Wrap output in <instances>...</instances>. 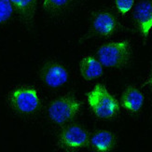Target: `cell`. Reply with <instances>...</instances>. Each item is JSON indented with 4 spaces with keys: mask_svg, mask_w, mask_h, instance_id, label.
Returning a JSON list of instances; mask_svg holds the SVG:
<instances>
[{
    "mask_svg": "<svg viewBox=\"0 0 152 152\" xmlns=\"http://www.w3.org/2000/svg\"><path fill=\"white\" fill-rule=\"evenodd\" d=\"M14 11L25 24L33 23L37 12V0H10Z\"/></svg>",
    "mask_w": 152,
    "mask_h": 152,
    "instance_id": "9c48e42d",
    "label": "cell"
},
{
    "mask_svg": "<svg viewBox=\"0 0 152 152\" xmlns=\"http://www.w3.org/2000/svg\"><path fill=\"white\" fill-rule=\"evenodd\" d=\"M150 82H151V84H152V74H151V78H150Z\"/></svg>",
    "mask_w": 152,
    "mask_h": 152,
    "instance_id": "2e32d148",
    "label": "cell"
},
{
    "mask_svg": "<svg viewBox=\"0 0 152 152\" xmlns=\"http://www.w3.org/2000/svg\"><path fill=\"white\" fill-rule=\"evenodd\" d=\"M116 7L121 14H126L133 8L134 0H115Z\"/></svg>",
    "mask_w": 152,
    "mask_h": 152,
    "instance_id": "9a60e30c",
    "label": "cell"
},
{
    "mask_svg": "<svg viewBox=\"0 0 152 152\" xmlns=\"http://www.w3.org/2000/svg\"><path fill=\"white\" fill-rule=\"evenodd\" d=\"M79 67H80L81 76L87 80L97 78L103 74L102 64L91 56L82 58Z\"/></svg>",
    "mask_w": 152,
    "mask_h": 152,
    "instance_id": "8fae6325",
    "label": "cell"
},
{
    "mask_svg": "<svg viewBox=\"0 0 152 152\" xmlns=\"http://www.w3.org/2000/svg\"><path fill=\"white\" fill-rule=\"evenodd\" d=\"M81 109V103L73 96H63L51 102L48 115L51 121L64 124L72 121Z\"/></svg>",
    "mask_w": 152,
    "mask_h": 152,
    "instance_id": "3957f363",
    "label": "cell"
},
{
    "mask_svg": "<svg viewBox=\"0 0 152 152\" xmlns=\"http://www.w3.org/2000/svg\"><path fill=\"white\" fill-rule=\"evenodd\" d=\"M42 81L51 88L61 87L68 80V73L63 65L56 63L45 64L39 72Z\"/></svg>",
    "mask_w": 152,
    "mask_h": 152,
    "instance_id": "8992f818",
    "label": "cell"
},
{
    "mask_svg": "<svg viewBox=\"0 0 152 152\" xmlns=\"http://www.w3.org/2000/svg\"><path fill=\"white\" fill-rule=\"evenodd\" d=\"M88 143V132L77 125L66 127L59 135V144L64 149L66 150H76L84 148Z\"/></svg>",
    "mask_w": 152,
    "mask_h": 152,
    "instance_id": "5b68a950",
    "label": "cell"
},
{
    "mask_svg": "<svg viewBox=\"0 0 152 152\" xmlns=\"http://www.w3.org/2000/svg\"><path fill=\"white\" fill-rule=\"evenodd\" d=\"M14 9L10 0H0V24L7 23L11 18Z\"/></svg>",
    "mask_w": 152,
    "mask_h": 152,
    "instance_id": "5bb4252c",
    "label": "cell"
},
{
    "mask_svg": "<svg viewBox=\"0 0 152 152\" xmlns=\"http://www.w3.org/2000/svg\"><path fill=\"white\" fill-rule=\"evenodd\" d=\"M134 19L141 33L147 37L152 28V0H141L136 5Z\"/></svg>",
    "mask_w": 152,
    "mask_h": 152,
    "instance_id": "52a82bcc",
    "label": "cell"
},
{
    "mask_svg": "<svg viewBox=\"0 0 152 152\" xmlns=\"http://www.w3.org/2000/svg\"><path fill=\"white\" fill-rule=\"evenodd\" d=\"M121 103L124 108L131 112H136L142 107L144 103V95L136 88L129 87L123 92Z\"/></svg>",
    "mask_w": 152,
    "mask_h": 152,
    "instance_id": "30bf717a",
    "label": "cell"
},
{
    "mask_svg": "<svg viewBox=\"0 0 152 152\" xmlns=\"http://www.w3.org/2000/svg\"><path fill=\"white\" fill-rule=\"evenodd\" d=\"M91 143L96 150L107 152L114 146V135L108 131H99L91 137Z\"/></svg>",
    "mask_w": 152,
    "mask_h": 152,
    "instance_id": "7c38bea8",
    "label": "cell"
},
{
    "mask_svg": "<svg viewBox=\"0 0 152 152\" xmlns=\"http://www.w3.org/2000/svg\"><path fill=\"white\" fill-rule=\"evenodd\" d=\"M11 107L22 114H31L39 107V97L36 89L22 86L11 91L9 94Z\"/></svg>",
    "mask_w": 152,
    "mask_h": 152,
    "instance_id": "277c9868",
    "label": "cell"
},
{
    "mask_svg": "<svg viewBox=\"0 0 152 152\" xmlns=\"http://www.w3.org/2000/svg\"><path fill=\"white\" fill-rule=\"evenodd\" d=\"M99 62L107 67H122L130 60V46L126 41L111 42L99 48Z\"/></svg>",
    "mask_w": 152,
    "mask_h": 152,
    "instance_id": "7a4b0ae2",
    "label": "cell"
},
{
    "mask_svg": "<svg viewBox=\"0 0 152 152\" xmlns=\"http://www.w3.org/2000/svg\"><path fill=\"white\" fill-rule=\"evenodd\" d=\"M92 28L97 34L107 37L112 35L117 29V20L109 12L101 11L96 13L92 19Z\"/></svg>",
    "mask_w": 152,
    "mask_h": 152,
    "instance_id": "ba28073f",
    "label": "cell"
},
{
    "mask_svg": "<svg viewBox=\"0 0 152 152\" xmlns=\"http://www.w3.org/2000/svg\"><path fill=\"white\" fill-rule=\"evenodd\" d=\"M74 0H43V9L51 15H61L73 4Z\"/></svg>",
    "mask_w": 152,
    "mask_h": 152,
    "instance_id": "4fadbf2b",
    "label": "cell"
},
{
    "mask_svg": "<svg viewBox=\"0 0 152 152\" xmlns=\"http://www.w3.org/2000/svg\"><path fill=\"white\" fill-rule=\"evenodd\" d=\"M87 98L92 111L99 118H110L118 113V102L102 85H96Z\"/></svg>",
    "mask_w": 152,
    "mask_h": 152,
    "instance_id": "6da1fadb",
    "label": "cell"
}]
</instances>
